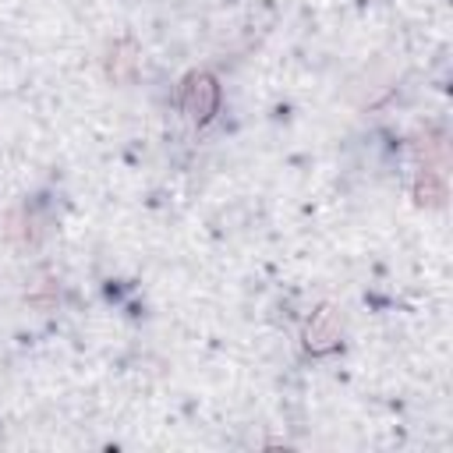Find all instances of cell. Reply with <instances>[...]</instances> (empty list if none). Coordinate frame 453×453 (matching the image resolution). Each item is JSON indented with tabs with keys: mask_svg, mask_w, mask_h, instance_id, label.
Listing matches in <instances>:
<instances>
[{
	"mask_svg": "<svg viewBox=\"0 0 453 453\" xmlns=\"http://www.w3.org/2000/svg\"><path fill=\"white\" fill-rule=\"evenodd\" d=\"M216 81L209 78V74H191L188 78V85H184V92H180V106L195 117V120H209L212 117V110H216Z\"/></svg>",
	"mask_w": 453,
	"mask_h": 453,
	"instance_id": "1",
	"label": "cell"
}]
</instances>
